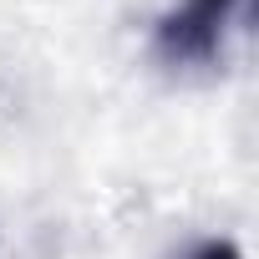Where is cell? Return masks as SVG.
<instances>
[{
	"label": "cell",
	"instance_id": "cell-2",
	"mask_svg": "<svg viewBox=\"0 0 259 259\" xmlns=\"http://www.w3.org/2000/svg\"><path fill=\"white\" fill-rule=\"evenodd\" d=\"M188 259H244V254H239L229 239H203V244H198Z\"/></svg>",
	"mask_w": 259,
	"mask_h": 259
},
{
	"label": "cell",
	"instance_id": "cell-1",
	"mask_svg": "<svg viewBox=\"0 0 259 259\" xmlns=\"http://www.w3.org/2000/svg\"><path fill=\"white\" fill-rule=\"evenodd\" d=\"M239 6L244 0H178L153 31L158 56L168 66H213L239 21Z\"/></svg>",
	"mask_w": 259,
	"mask_h": 259
}]
</instances>
